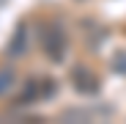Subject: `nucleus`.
<instances>
[{"mask_svg":"<svg viewBox=\"0 0 126 124\" xmlns=\"http://www.w3.org/2000/svg\"><path fill=\"white\" fill-rule=\"evenodd\" d=\"M66 50H69V39H66V33H63L60 28H49L47 33H44V52H47V58H52V61H60L66 58Z\"/></svg>","mask_w":126,"mask_h":124,"instance_id":"f257e3e1","label":"nucleus"},{"mask_svg":"<svg viewBox=\"0 0 126 124\" xmlns=\"http://www.w3.org/2000/svg\"><path fill=\"white\" fill-rule=\"evenodd\" d=\"M6 52H8V58H14V61L22 58V55L28 52V28H25V25H16V28H14Z\"/></svg>","mask_w":126,"mask_h":124,"instance_id":"7ed1b4c3","label":"nucleus"},{"mask_svg":"<svg viewBox=\"0 0 126 124\" xmlns=\"http://www.w3.org/2000/svg\"><path fill=\"white\" fill-rule=\"evenodd\" d=\"M71 83L79 94H96L99 91V80L88 66H74L71 69Z\"/></svg>","mask_w":126,"mask_h":124,"instance_id":"f03ea898","label":"nucleus"},{"mask_svg":"<svg viewBox=\"0 0 126 124\" xmlns=\"http://www.w3.org/2000/svg\"><path fill=\"white\" fill-rule=\"evenodd\" d=\"M115 69H118V72H126V52H121V55L115 58Z\"/></svg>","mask_w":126,"mask_h":124,"instance_id":"39448f33","label":"nucleus"},{"mask_svg":"<svg viewBox=\"0 0 126 124\" xmlns=\"http://www.w3.org/2000/svg\"><path fill=\"white\" fill-rule=\"evenodd\" d=\"M14 86H16V74H14V69L3 66V69H0V99L8 97V91H11Z\"/></svg>","mask_w":126,"mask_h":124,"instance_id":"20e7f679","label":"nucleus"}]
</instances>
